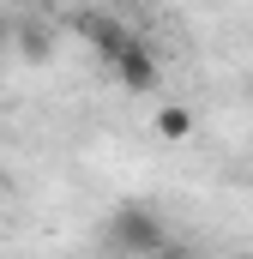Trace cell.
I'll list each match as a JSON object with an SVG mask.
<instances>
[{"label": "cell", "instance_id": "1", "mask_svg": "<svg viewBox=\"0 0 253 259\" xmlns=\"http://www.w3.org/2000/svg\"><path fill=\"white\" fill-rule=\"evenodd\" d=\"M169 241H175V235H169V217H163L157 205H145V199L115 205L109 223H103V253L109 259H157Z\"/></svg>", "mask_w": 253, "mask_h": 259}, {"label": "cell", "instance_id": "2", "mask_svg": "<svg viewBox=\"0 0 253 259\" xmlns=\"http://www.w3.org/2000/svg\"><path fill=\"white\" fill-rule=\"evenodd\" d=\"M109 72L121 78L133 97H145V91H157V78H163V66H157V55H151V42H139V36H126L121 49L109 55Z\"/></svg>", "mask_w": 253, "mask_h": 259}, {"label": "cell", "instance_id": "3", "mask_svg": "<svg viewBox=\"0 0 253 259\" xmlns=\"http://www.w3.org/2000/svg\"><path fill=\"white\" fill-rule=\"evenodd\" d=\"M72 30H78V36H85V42H91L103 61H109L126 36H133L121 18H115V6H85V12H72Z\"/></svg>", "mask_w": 253, "mask_h": 259}, {"label": "cell", "instance_id": "4", "mask_svg": "<svg viewBox=\"0 0 253 259\" xmlns=\"http://www.w3.org/2000/svg\"><path fill=\"white\" fill-rule=\"evenodd\" d=\"M12 49H18V55H24V61H49V55H55V30H49V24H43V18H30V12H24V18H18V36H12Z\"/></svg>", "mask_w": 253, "mask_h": 259}, {"label": "cell", "instance_id": "5", "mask_svg": "<svg viewBox=\"0 0 253 259\" xmlns=\"http://www.w3.org/2000/svg\"><path fill=\"white\" fill-rule=\"evenodd\" d=\"M157 133H163L169 145H187L193 139V109L187 103H163V109H157Z\"/></svg>", "mask_w": 253, "mask_h": 259}, {"label": "cell", "instance_id": "6", "mask_svg": "<svg viewBox=\"0 0 253 259\" xmlns=\"http://www.w3.org/2000/svg\"><path fill=\"white\" fill-rule=\"evenodd\" d=\"M12 36H18V18H12L6 0H0V49H12Z\"/></svg>", "mask_w": 253, "mask_h": 259}, {"label": "cell", "instance_id": "7", "mask_svg": "<svg viewBox=\"0 0 253 259\" xmlns=\"http://www.w3.org/2000/svg\"><path fill=\"white\" fill-rule=\"evenodd\" d=\"M157 259H199V253H193L187 241H169V247H163V253H157Z\"/></svg>", "mask_w": 253, "mask_h": 259}, {"label": "cell", "instance_id": "8", "mask_svg": "<svg viewBox=\"0 0 253 259\" xmlns=\"http://www.w3.org/2000/svg\"><path fill=\"white\" fill-rule=\"evenodd\" d=\"M223 259H253V247H229V253H223Z\"/></svg>", "mask_w": 253, "mask_h": 259}, {"label": "cell", "instance_id": "9", "mask_svg": "<svg viewBox=\"0 0 253 259\" xmlns=\"http://www.w3.org/2000/svg\"><path fill=\"white\" fill-rule=\"evenodd\" d=\"M6 6H24V12H36V0H6Z\"/></svg>", "mask_w": 253, "mask_h": 259}, {"label": "cell", "instance_id": "10", "mask_svg": "<svg viewBox=\"0 0 253 259\" xmlns=\"http://www.w3.org/2000/svg\"><path fill=\"white\" fill-rule=\"evenodd\" d=\"M49 6H61V0H36V12H49Z\"/></svg>", "mask_w": 253, "mask_h": 259}, {"label": "cell", "instance_id": "11", "mask_svg": "<svg viewBox=\"0 0 253 259\" xmlns=\"http://www.w3.org/2000/svg\"><path fill=\"white\" fill-rule=\"evenodd\" d=\"M103 6H126V0H103Z\"/></svg>", "mask_w": 253, "mask_h": 259}, {"label": "cell", "instance_id": "12", "mask_svg": "<svg viewBox=\"0 0 253 259\" xmlns=\"http://www.w3.org/2000/svg\"><path fill=\"white\" fill-rule=\"evenodd\" d=\"M0 187H6V175H0Z\"/></svg>", "mask_w": 253, "mask_h": 259}]
</instances>
